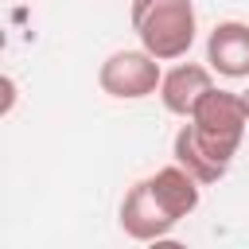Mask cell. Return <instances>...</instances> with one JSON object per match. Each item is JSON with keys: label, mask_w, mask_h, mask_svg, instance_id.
Here are the masks:
<instances>
[{"label": "cell", "mask_w": 249, "mask_h": 249, "mask_svg": "<svg viewBox=\"0 0 249 249\" xmlns=\"http://www.w3.org/2000/svg\"><path fill=\"white\" fill-rule=\"evenodd\" d=\"M171 160L175 163H183L202 187H210V183H218V179H226V171H230V163H222V160H214L202 144H198V136H195V128H191V121L175 132V140H171Z\"/></svg>", "instance_id": "obj_7"}, {"label": "cell", "mask_w": 249, "mask_h": 249, "mask_svg": "<svg viewBox=\"0 0 249 249\" xmlns=\"http://www.w3.org/2000/svg\"><path fill=\"white\" fill-rule=\"evenodd\" d=\"M214 89V70L202 66V62H175L171 70H163V82H160V101L171 117H191L195 105Z\"/></svg>", "instance_id": "obj_6"}, {"label": "cell", "mask_w": 249, "mask_h": 249, "mask_svg": "<svg viewBox=\"0 0 249 249\" xmlns=\"http://www.w3.org/2000/svg\"><path fill=\"white\" fill-rule=\"evenodd\" d=\"M175 226H179V218L160 202V195L152 191L148 179H140V183H132L124 191V198H121V230H124V237H132V241H160Z\"/></svg>", "instance_id": "obj_4"}, {"label": "cell", "mask_w": 249, "mask_h": 249, "mask_svg": "<svg viewBox=\"0 0 249 249\" xmlns=\"http://www.w3.org/2000/svg\"><path fill=\"white\" fill-rule=\"evenodd\" d=\"M128 23L136 31V43L148 54H156L160 62L187 58L195 39H198L195 0H132Z\"/></svg>", "instance_id": "obj_1"}, {"label": "cell", "mask_w": 249, "mask_h": 249, "mask_svg": "<svg viewBox=\"0 0 249 249\" xmlns=\"http://www.w3.org/2000/svg\"><path fill=\"white\" fill-rule=\"evenodd\" d=\"M12 105H16V78L4 74V117L12 113Z\"/></svg>", "instance_id": "obj_8"}, {"label": "cell", "mask_w": 249, "mask_h": 249, "mask_svg": "<svg viewBox=\"0 0 249 249\" xmlns=\"http://www.w3.org/2000/svg\"><path fill=\"white\" fill-rule=\"evenodd\" d=\"M187 121H191L198 144H202L214 160L233 163V156H237V148H241V140H245V128H249V109H245V97H241V93L214 86V89L195 105V113H191Z\"/></svg>", "instance_id": "obj_2"}, {"label": "cell", "mask_w": 249, "mask_h": 249, "mask_svg": "<svg viewBox=\"0 0 249 249\" xmlns=\"http://www.w3.org/2000/svg\"><path fill=\"white\" fill-rule=\"evenodd\" d=\"M206 66L230 82L249 78V23L245 19H222L206 35Z\"/></svg>", "instance_id": "obj_5"}, {"label": "cell", "mask_w": 249, "mask_h": 249, "mask_svg": "<svg viewBox=\"0 0 249 249\" xmlns=\"http://www.w3.org/2000/svg\"><path fill=\"white\" fill-rule=\"evenodd\" d=\"M241 97H245V109H249V86H245V89H241Z\"/></svg>", "instance_id": "obj_9"}, {"label": "cell", "mask_w": 249, "mask_h": 249, "mask_svg": "<svg viewBox=\"0 0 249 249\" xmlns=\"http://www.w3.org/2000/svg\"><path fill=\"white\" fill-rule=\"evenodd\" d=\"M163 82V66L156 54H148L144 47L132 51H113L101 66H97V86L101 93H109L113 101H144L152 93H160Z\"/></svg>", "instance_id": "obj_3"}]
</instances>
